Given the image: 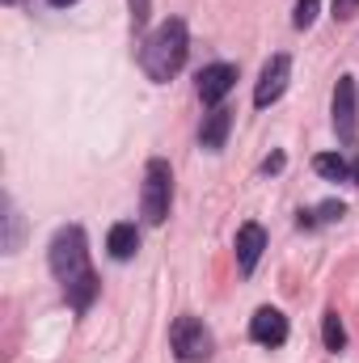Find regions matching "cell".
Masks as SVG:
<instances>
[{
  "instance_id": "21",
  "label": "cell",
  "mask_w": 359,
  "mask_h": 363,
  "mask_svg": "<svg viewBox=\"0 0 359 363\" xmlns=\"http://www.w3.org/2000/svg\"><path fill=\"white\" fill-rule=\"evenodd\" d=\"M355 182H359V165H355Z\"/></svg>"
},
{
  "instance_id": "6",
  "label": "cell",
  "mask_w": 359,
  "mask_h": 363,
  "mask_svg": "<svg viewBox=\"0 0 359 363\" xmlns=\"http://www.w3.org/2000/svg\"><path fill=\"white\" fill-rule=\"evenodd\" d=\"M287 77H292V60L287 55H270L263 77H258V89H254V106L267 110L270 101H279L283 89H287Z\"/></svg>"
},
{
  "instance_id": "12",
  "label": "cell",
  "mask_w": 359,
  "mask_h": 363,
  "mask_svg": "<svg viewBox=\"0 0 359 363\" xmlns=\"http://www.w3.org/2000/svg\"><path fill=\"white\" fill-rule=\"evenodd\" d=\"M313 169H317L321 178H330V182H347L351 174H355L338 152H321V157H313Z\"/></svg>"
},
{
  "instance_id": "3",
  "label": "cell",
  "mask_w": 359,
  "mask_h": 363,
  "mask_svg": "<svg viewBox=\"0 0 359 363\" xmlns=\"http://www.w3.org/2000/svg\"><path fill=\"white\" fill-rule=\"evenodd\" d=\"M170 203H174V169H170V161L153 157L148 169H144V190H140L144 220H148V224H165Z\"/></svg>"
},
{
  "instance_id": "13",
  "label": "cell",
  "mask_w": 359,
  "mask_h": 363,
  "mask_svg": "<svg viewBox=\"0 0 359 363\" xmlns=\"http://www.w3.org/2000/svg\"><path fill=\"white\" fill-rule=\"evenodd\" d=\"M321 342H326V351H334V355L347 347V330H343L338 313H326V321H321Z\"/></svg>"
},
{
  "instance_id": "7",
  "label": "cell",
  "mask_w": 359,
  "mask_h": 363,
  "mask_svg": "<svg viewBox=\"0 0 359 363\" xmlns=\"http://www.w3.org/2000/svg\"><path fill=\"white\" fill-rule=\"evenodd\" d=\"M233 85H237V68H233V64H211V68L199 72V97H203L207 106H220Z\"/></svg>"
},
{
  "instance_id": "8",
  "label": "cell",
  "mask_w": 359,
  "mask_h": 363,
  "mask_svg": "<svg viewBox=\"0 0 359 363\" xmlns=\"http://www.w3.org/2000/svg\"><path fill=\"white\" fill-rule=\"evenodd\" d=\"M250 338L263 342V347H283L287 342V317L279 308H258L254 321H250Z\"/></svg>"
},
{
  "instance_id": "19",
  "label": "cell",
  "mask_w": 359,
  "mask_h": 363,
  "mask_svg": "<svg viewBox=\"0 0 359 363\" xmlns=\"http://www.w3.org/2000/svg\"><path fill=\"white\" fill-rule=\"evenodd\" d=\"M355 9H359V0H334V17H343V21H347Z\"/></svg>"
},
{
  "instance_id": "17",
  "label": "cell",
  "mask_w": 359,
  "mask_h": 363,
  "mask_svg": "<svg viewBox=\"0 0 359 363\" xmlns=\"http://www.w3.org/2000/svg\"><path fill=\"white\" fill-rule=\"evenodd\" d=\"M317 216H321V220H326V224H330V220H343V216H347V207H343V203H334V199H330V203H321V207H317Z\"/></svg>"
},
{
  "instance_id": "18",
  "label": "cell",
  "mask_w": 359,
  "mask_h": 363,
  "mask_svg": "<svg viewBox=\"0 0 359 363\" xmlns=\"http://www.w3.org/2000/svg\"><path fill=\"white\" fill-rule=\"evenodd\" d=\"M283 165H287V161H283V152H270L267 161H263V174H283Z\"/></svg>"
},
{
  "instance_id": "9",
  "label": "cell",
  "mask_w": 359,
  "mask_h": 363,
  "mask_svg": "<svg viewBox=\"0 0 359 363\" xmlns=\"http://www.w3.org/2000/svg\"><path fill=\"white\" fill-rule=\"evenodd\" d=\"M263 250H267V233H263V224H241V228H237V267L250 274L254 267H258Z\"/></svg>"
},
{
  "instance_id": "14",
  "label": "cell",
  "mask_w": 359,
  "mask_h": 363,
  "mask_svg": "<svg viewBox=\"0 0 359 363\" xmlns=\"http://www.w3.org/2000/svg\"><path fill=\"white\" fill-rule=\"evenodd\" d=\"M317 9H321V0H296V13H292V26H296V30H309V26L317 21Z\"/></svg>"
},
{
  "instance_id": "22",
  "label": "cell",
  "mask_w": 359,
  "mask_h": 363,
  "mask_svg": "<svg viewBox=\"0 0 359 363\" xmlns=\"http://www.w3.org/2000/svg\"><path fill=\"white\" fill-rule=\"evenodd\" d=\"M9 4H13V0H9Z\"/></svg>"
},
{
  "instance_id": "20",
  "label": "cell",
  "mask_w": 359,
  "mask_h": 363,
  "mask_svg": "<svg viewBox=\"0 0 359 363\" xmlns=\"http://www.w3.org/2000/svg\"><path fill=\"white\" fill-rule=\"evenodd\" d=\"M51 4H55V9H68V4H77V0H51Z\"/></svg>"
},
{
  "instance_id": "5",
  "label": "cell",
  "mask_w": 359,
  "mask_h": 363,
  "mask_svg": "<svg viewBox=\"0 0 359 363\" xmlns=\"http://www.w3.org/2000/svg\"><path fill=\"white\" fill-rule=\"evenodd\" d=\"M334 131L347 148H355L359 140V93H355V77H338L334 85Z\"/></svg>"
},
{
  "instance_id": "16",
  "label": "cell",
  "mask_w": 359,
  "mask_h": 363,
  "mask_svg": "<svg viewBox=\"0 0 359 363\" xmlns=\"http://www.w3.org/2000/svg\"><path fill=\"white\" fill-rule=\"evenodd\" d=\"M148 9H153V0H131V26H136V30H144Z\"/></svg>"
},
{
  "instance_id": "4",
  "label": "cell",
  "mask_w": 359,
  "mask_h": 363,
  "mask_svg": "<svg viewBox=\"0 0 359 363\" xmlns=\"http://www.w3.org/2000/svg\"><path fill=\"white\" fill-rule=\"evenodd\" d=\"M170 342H174V355H178L182 363H203V359H211V330L199 321V317H178L174 321V330H170Z\"/></svg>"
},
{
  "instance_id": "10",
  "label": "cell",
  "mask_w": 359,
  "mask_h": 363,
  "mask_svg": "<svg viewBox=\"0 0 359 363\" xmlns=\"http://www.w3.org/2000/svg\"><path fill=\"white\" fill-rule=\"evenodd\" d=\"M228 127H233V110L211 106V114H207V118H203V127H199V144H203L207 152H220V148H224V140H228Z\"/></svg>"
},
{
  "instance_id": "15",
  "label": "cell",
  "mask_w": 359,
  "mask_h": 363,
  "mask_svg": "<svg viewBox=\"0 0 359 363\" xmlns=\"http://www.w3.org/2000/svg\"><path fill=\"white\" fill-rule=\"evenodd\" d=\"M4 224H9V237H4V254H13L17 250V207H13V199H4Z\"/></svg>"
},
{
  "instance_id": "1",
  "label": "cell",
  "mask_w": 359,
  "mask_h": 363,
  "mask_svg": "<svg viewBox=\"0 0 359 363\" xmlns=\"http://www.w3.org/2000/svg\"><path fill=\"white\" fill-rule=\"evenodd\" d=\"M47 258H51V274L64 283V291H68L72 308H77V313H85V308L93 304V296H97V274H93V267H89L85 233H81L77 224H64V228L51 237Z\"/></svg>"
},
{
  "instance_id": "11",
  "label": "cell",
  "mask_w": 359,
  "mask_h": 363,
  "mask_svg": "<svg viewBox=\"0 0 359 363\" xmlns=\"http://www.w3.org/2000/svg\"><path fill=\"white\" fill-rule=\"evenodd\" d=\"M106 250H110L114 262L136 258V250H140V228H136V224H114L110 237H106Z\"/></svg>"
},
{
  "instance_id": "2",
  "label": "cell",
  "mask_w": 359,
  "mask_h": 363,
  "mask_svg": "<svg viewBox=\"0 0 359 363\" xmlns=\"http://www.w3.org/2000/svg\"><path fill=\"white\" fill-rule=\"evenodd\" d=\"M186 51H190L186 21H182V17H170V21H161V26L148 34L144 51H140V68L148 72V81L165 85V81H174V77L182 72V64H186Z\"/></svg>"
}]
</instances>
